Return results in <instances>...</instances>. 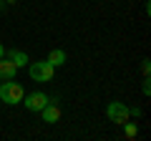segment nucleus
<instances>
[{"mask_svg": "<svg viewBox=\"0 0 151 141\" xmlns=\"http://www.w3.org/2000/svg\"><path fill=\"white\" fill-rule=\"evenodd\" d=\"M129 116H136V119H139V116H141V109H139V106H134V109H129Z\"/></svg>", "mask_w": 151, "mask_h": 141, "instance_id": "f8f14e48", "label": "nucleus"}, {"mask_svg": "<svg viewBox=\"0 0 151 141\" xmlns=\"http://www.w3.org/2000/svg\"><path fill=\"white\" fill-rule=\"evenodd\" d=\"M3 8H5V0H0V10H3Z\"/></svg>", "mask_w": 151, "mask_h": 141, "instance_id": "4468645a", "label": "nucleus"}, {"mask_svg": "<svg viewBox=\"0 0 151 141\" xmlns=\"http://www.w3.org/2000/svg\"><path fill=\"white\" fill-rule=\"evenodd\" d=\"M106 116L113 121V124L121 126L124 121H129V106H126V103H121V101H113V103H108Z\"/></svg>", "mask_w": 151, "mask_h": 141, "instance_id": "7ed1b4c3", "label": "nucleus"}, {"mask_svg": "<svg viewBox=\"0 0 151 141\" xmlns=\"http://www.w3.org/2000/svg\"><path fill=\"white\" fill-rule=\"evenodd\" d=\"M45 60H48L50 65H55V68H58V65H63V63H65V53H63L60 48H53V50H50V55H48Z\"/></svg>", "mask_w": 151, "mask_h": 141, "instance_id": "6e6552de", "label": "nucleus"}, {"mask_svg": "<svg viewBox=\"0 0 151 141\" xmlns=\"http://www.w3.org/2000/svg\"><path fill=\"white\" fill-rule=\"evenodd\" d=\"M15 73H18V65L3 55L0 58V81H10V78H15Z\"/></svg>", "mask_w": 151, "mask_h": 141, "instance_id": "423d86ee", "label": "nucleus"}, {"mask_svg": "<svg viewBox=\"0 0 151 141\" xmlns=\"http://www.w3.org/2000/svg\"><path fill=\"white\" fill-rule=\"evenodd\" d=\"M23 101H25V109H28V111L40 114V111H43V106L50 101V98L45 96L43 91H35V93H30V96H23Z\"/></svg>", "mask_w": 151, "mask_h": 141, "instance_id": "20e7f679", "label": "nucleus"}, {"mask_svg": "<svg viewBox=\"0 0 151 141\" xmlns=\"http://www.w3.org/2000/svg\"><path fill=\"white\" fill-rule=\"evenodd\" d=\"M3 55H5V48H3V43H0V58H3Z\"/></svg>", "mask_w": 151, "mask_h": 141, "instance_id": "ddd939ff", "label": "nucleus"}, {"mask_svg": "<svg viewBox=\"0 0 151 141\" xmlns=\"http://www.w3.org/2000/svg\"><path fill=\"white\" fill-rule=\"evenodd\" d=\"M28 76L33 78V81H50V78L55 76V65H50L48 60H35V63H28Z\"/></svg>", "mask_w": 151, "mask_h": 141, "instance_id": "f03ea898", "label": "nucleus"}, {"mask_svg": "<svg viewBox=\"0 0 151 141\" xmlns=\"http://www.w3.org/2000/svg\"><path fill=\"white\" fill-rule=\"evenodd\" d=\"M141 70H144V76H149V70H151V63H149V60L141 63Z\"/></svg>", "mask_w": 151, "mask_h": 141, "instance_id": "9b49d317", "label": "nucleus"}, {"mask_svg": "<svg viewBox=\"0 0 151 141\" xmlns=\"http://www.w3.org/2000/svg\"><path fill=\"white\" fill-rule=\"evenodd\" d=\"M141 91H144V96H149V93H151V81H149V76H144V86H141Z\"/></svg>", "mask_w": 151, "mask_h": 141, "instance_id": "9d476101", "label": "nucleus"}, {"mask_svg": "<svg viewBox=\"0 0 151 141\" xmlns=\"http://www.w3.org/2000/svg\"><path fill=\"white\" fill-rule=\"evenodd\" d=\"M8 58H10L13 63L18 65V68H23V65H28V63H30V58H28V53H25V50H18V48L8 50Z\"/></svg>", "mask_w": 151, "mask_h": 141, "instance_id": "0eeeda50", "label": "nucleus"}, {"mask_svg": "<svg viewBox=\"0 0 151 141\" xmlns=\"http://www.w3.org/2000/svg\"><path fill=\"white\" fill-rule=\"evenodd\" d=\"M124 134H126V139H136V136H139V126L136 124H129V121H124Z\"/></svg>", "mask_w": 151, "mask_h": 141, "instance_id": "1a4fd4ad", "label": "nucleus"}, {"mask_svg": "<svg viewBox=\"0 0 151 141\" xmlns=\"http://www.w3.org/2000/svg\"><path fill=\"white\" fill-rule=\"evenodd\" d=\"M23 96H25V91H23L20 83H15V78H10V81H5V83H0V101H3V103L15 106V103L23 101Z\"/></svg>", "mask_w": 151, "mask_h": 141, "instance_id": "f257e3e1", "label": "nucleus"}, {"mask_svg": "<svg viewBox=\"0 0 151 141\" xmlns=\"http://www.w3.org/2000/svg\"><path fill=\"white\" fill-rule=\"evenodd\" d=\"M40 116H43L45 124H58V121H60V106H58V101H55V98H50V101L43 106Z\"/></svg>", "mask_w": 151, "mask_h": 141, "instance_id": "39448f33", "label": "nucleus"}]
</instances>
